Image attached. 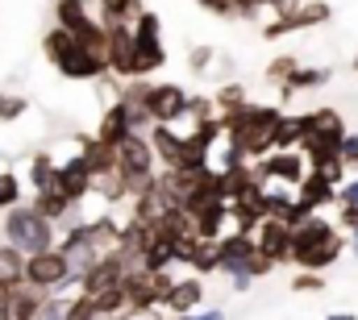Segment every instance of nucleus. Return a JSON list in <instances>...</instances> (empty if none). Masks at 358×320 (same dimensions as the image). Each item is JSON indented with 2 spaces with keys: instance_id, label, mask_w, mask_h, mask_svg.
<instances>
[{
  "instance_id": "4c0bfd02",
  "label": "nucleus",
  "mask_w": 358,
  "mask_h": 320,
  "mask_svg": "<svg viewBox=\"0 0 358 320\" xmlns=\"http://www.w3.org/2000/svg\"><path fill=\"white\" fill-rule=\"evenodd\" d=\"M300 117H283L279 129H275V150H296L300 146Z\"/></svg>"
},
{
  "instance_id": "2f4dec72",
  "label": "nucleus",
  "mask_w": 358,
  "mask_h": 320,
  "mask_svg": "<svg viewBox=\"0 0 358 320\" xmlns=\"http://www.w3.org/2000/svg\"><path fill=\"white\" fill-rule=\"evenodd\" d=\"M187 270L200 275V279H204V275H221V249H217V241H196Z\"/></svg>"
},
{
  "instance_id": "bf43d9fd",
  "label": "nucleus",
  "mask_w": 358,
  "mask_h": 320,
  "mask_svg": "<svg viewBox=\"0 0 358 320\" xmlns=\"http://www.w3.org/2000/svg\"><path fill=\"white\" fill-rule=\"evenodd\" d=\"M350 71H355V75H358V54H355V59H350Z\"/></svg>"
},
{
  "instance_id": "c85d7f7f",
  "label": "nucleus",
  "mask_w": 358,
  "mask_h": 320,
  "mask_svg": "<svg viewBox=\"0 0 358 320\" xmlns=\"http://www.w3.org/2000/svg\"><path fill=\"white\" fill-rule=\"evenodd\" d=\"M76 46H80V42H76L67 29H59V25H50V29L42 34V54H46V63H50V67H59Z\"/></svg>"
},
{
  "instance_id": "5fc2aeb1",
  "label": "nucleus",
  "mask_w": 358,
  "mask_h": 320,
  "mask_svg": "<svg viewBox=\"0 0 358 320\" xmlns=\"http://www.w3.org/2000/svg\"><path fill=\"white\" fill-rule=\"evenodd\" d=\"M250 283H255V279H250L246 270H238V275H229V287H234V291H250Z\"/></svg>"
},
{
  "instance_id": "7c9ffc66",
  "label": "nucleus",
  "mask_w": 358,
  "mask_h": 320,
  "mask_svg": "<svg viewBox=\"0 0 358 320\" xmlns=\"http://www.w3.org/2000/svg\"><path fill=\"white\" fill-rule=\"evenodd\" d=\"M92 196H100L108 208H117V204L129 200V187H125V179L113 170V175H96V179H92Z\"/></svg>"
},
{
  "instance_id": "2eb2a0df",
  "label": "nucleus",
  "mask_w": 358,
  "mask_h": 320,
  "mask_svg": "<svg viewBox=\"0 0 358 320\" xmlns=\"http://www.w3.org/2000/svg\"><path fill=\"white\" fill-rule=\"evenodd\" d=\"M217 249H221V275H238V270H246V262L255 258V249H259V241L250 238V233H225V238L217 241Z\"/></svg>"
},
{
  "instance_id": "dca6fc26",
  "label": "nucleus",
  "mask_w": 358,
  "mask_h": 320,
  "mask_svg": "<svg viewBox=\"0 0 358 320\" xmlns=\"http://www.w3.org/2000/svg\"><path fill=\"white\" fill-rule=\"evenodd\" d=\"M296 200H300L308 212H321V208L338 204V183H329V175H321V170H308L304 183L296 187Z\"/></svg>"
},
{
  "instance_id": "f3484780",
  "label": "nucleus",
  "mask_w": 358,
  "mask_h": 320,
  "mask_svg": "<svg viewBox=\"0 0 358 320\" xmlns=\"http://www.w3.org/2000/svg\"><path fill=\"white\" fill-rule=\"evenodd\" d=\"M150 146H155V159L163 162V170H179V159H183V133L176 125H150Z\"/></svg>"
},
{
  "instance_id": "ea45409f",
  "label": "nucleus",
  "mask_w": 358,
  "mask_h": 320,
  "mask_svg": "<svg viewBox=\"0 0 358 320\" xmlns=\"http://www.w3.org/2000/svg\"><path fill=\"white\" fill-rule=\"evenodd\" d=\"M134 38H163V17L155 8H142L134 17Z\"/></svg>"
},
{
  "instance_id": "aec40b11",
  "label": "nucleus",
  "mask_w": 358,
  "mask_h": 320,
  "mask_svg": "<svg viewBox=\"0 0 358 320\" xmlns=\"http://www.w3.org/2000/svg\"><path fill=\"white\" fill-rule=\"evenodd\" d=\"M167 63L163 38H134V80H150Z\"/></svg>"
},
{
  "instance_id": "c9c22d12",
  "label": "nucleus",
  "mask_w": 358,
  "mask_h": 320,
  "mask_svg": "<svg viewBox=\"0 0 358 320\" xmlns=\"http://www.w3.org/2000/svg\"><path fill=\"white\" fill-rule=\"evenodd\" d=\"M21 179H17V170H0V212H8V208H17L21 204Z\"/></svg>"
},
{
  "instance_id": "a18cd8bd",
  "label": "nucleus",
  "mask_w": 358,
  "mask_h": 320,
  "mask_svg": "<svg viewBox=\"0 0 358 320\" xmlns=\"http://www.w3.org/2000/svg\"><path fill=\"white\" fill-rule=\"evenodd\" d=\"M213 59H217V50H213V46H196V50L187 54V67L200 75V71H208V67H213Z\"/></svg>"
},
{
  "instance_id": "58836bf2",
  "label": "nucleus",
  "mask_w": 358,
  "mask_h": 320,
  "mask_svg": "<svg viewBox=\"0 0 358 320\" xmlns=\"http://www.w3.org/2000/svg\"><path fill=\"white\" fill-rule=\"evenodd\" d=\"M29 112V100L21 96V92H0V121L8 125V121H21Z\"/></svg>"
},
{
  "instance_id": "ddd939ff",
  "label": "nucleus",
  "mask_w": 358,
  "mask_h": 320,
  "mask_svg": "<svg viewBox=\"0 0 358 320\" xmlns=\"http://www.w3.org/2000/svg\"><path fill=\"white\" fill-rule=\"evenodd\" d=\"M129 133H134V125H129V104H125V100H113V104L100 112V121H96V138L117 150Z\"/></svg>"
},
{
  "instance_id": "de8ad7c7",
  "label": "nucleus",
  "mask_w": 358,
  "mask_h": 320,
  "mask_svg": "<svg viewBox=\"0 0 358 320\" xmlns=\"http://www.w3.org/2000/svg\"><path fill=\"white\" fill-rule=\"evenodd\" d=\"M338 208H358V175L338 187Z\"/></svg>"
},
{
  "instance_id": "20e7f679",
  "label": "nucleus",
  "mask_w": 358,
  "mask_h": 320,
  "mask_svg": "<svg viewBox=\"0 0 358 320\" xmlns=\"http://www.w3.org/2000/svg\"><path fill=\"white\" fill-rule=\"evenodd\" d=\"M59 249H63V258H67V266H71V275L84 283V275H88L92 266L104 258V249H100V241L92 233V221H80V225H71L63 241H59Z\"/></svg>"
},
{
  "instance_id": "49530a36",
  "label": "nucleus",
  "mask_w": 358,
  "mask_h": 320,
  "mask_svg": "<svg viewBox=\"0 0 358 320\" xmlns=\"http://www.w3.org/2000/svg\"><path fill=\"white\" fill-rule=\"evenodd\" d=\"M271 270H275V262H271L263 249H255V258L246 262V275H250V279H267Z\"/></svg>"
},
{
  "instance_id": "4468645a",
  "label": "nucleus",
  "mask_w": 358,
  "mask_h": 320,
  "mask_svg": "<svg viewBox=\"0 0 358 320\" xmlns=\"http://www.w3.org/2000/svg\"><path fill=\"white\" fill-rule=\"evenodd\" d=\"M255 241H259V249L267 254L275 266H283V262H292V229L283 225V221H275V217H267L263 225H259V233H255Z\"/></svg>"
},
{
  "instance_id": "13d9d810",
  "label": "nucleus",
  "mask_w": 358,
  "mask_h": 320,
  "mask_svg": "<svg viewBox=\"0 0 358 320\" xmlns=\"http://www.w3.org/2000/svg\"><path fill=\"white\" fill-rule=\"evenodd\" d=\"M350 254L358 258V233H350Z\"/></svg>"
},
{
  "instance_id": "9b49d317",
  "label": "nucleus",
  "mask_w": 358,
  "mask_h": 320,
  "mask_svg": "<svg viewBox=\"0 0 358 320\" xmlns=\"http://www.w3.org/2000/svg\"><path fill=\"white\" fill-rule=\"evenodd\" d=\"M200 304H204V279H200V275H183V279H176L171 296L163 300V312H171V317H192Z\"/></svg>"
},
{
  "instance_id": "473e14b6",
  "label": "nucleus",
  "mask_w": 358,
  "mask_h": 320,
  "mask_svg": "<svg viewBox=\"0 0 358 320\" xmlns=\"http://www.w3.org/2000/svg\"><path fill=\"white\" fill-rule=\"evenodd\" d=\"M96 8H100V25H113V21H129L134 25V17L146 4L142 0H96Z\"/></svg>"
},
{
  "instance_id": "f257e3e1",
  "label": "nucleus",
  "mask_w": 358,
  "mask_h": 320,
  "mask_svg": "<svg viewBox=\"0 0 358 320\" xmlns=\"http://www.w3.org/2000/svg\"><path fill=\"white\" fill-rule=\"evenodd\" d=\"M217 117H221L225 142L246 162H263L275 150V129L283 121L279 104H242V108H229V112H217Z\"/></svg>"
},
{
  "instance_id": "6e6d98bb",
  "label": "nucleus",
  "mask_w": 358,
  "mask_h": 320,
  "mask_svg": "<svg viewBox=\"0 0 358 320\" xmlns=\"http://www.w3.org/2000/svg\"><path fill=\"white\" fill-rule=\"evenodd\" d=\"M196 320H225V312H221V308H208V312H200Z\"/></svg>"
},
{
  "instance_id": "c03bdc74",
  "label": "nucleus",
  "mask_w": 358,
  "mask_h": 320,
  "mask_svg": "<svg viewBox=\"0 0 358 320\" xmlns=\"http://www.w3.org/2000/svg\"><path fill=\"white\" fill-rule=\"evenodd\" d=\"M67 304H71V296L50 291V296L42 300V308H38V320H67Z\"/></svg>"
},
{
  "instance_id": "a878e982",
  "label": "nucleus",
  "mask_w": 358,
  "mask_h": 320,
  "mask_svg": "<svg viewBox=\"0 0 358 320\" xmlns=\"http://www.w3.org/2000/svg\"><path fill=\"white\" fill-rule=\"evenodd\" d=\"M155 229H159V238L176 241V245H179V241H192V238H196V221H192L183 208H167V212L159 217V225H155Z\"/></svg>"
},
{
  "instance_id": "a211bd4d",
  "label": "nucleus",
  "mask_w": 358,
  "mask_h": 320,
  "mask_svg": "<svg viewBox=\"0 0 358 320\" xmlns=\"http://www.w3.org/2000/svg\"><path fill=\"white\" fill-rule=\"evenodd\" d=\"M42 291H34V287H13V291H4V300H0V312L4 320H38V308H42Z\"/></svg>"
},
{
  "instance_id": "09e8293b",
  "label": "nucleus",
  "mask_w": 358,
  "mask_h": 320,
  "mask_svg": "<svg viewBox=\"0 0 358 320\" xmlns=\"http://www.w3.org/2000/svg\"><path fill=\"white\" fill-rule=\"evenodd\" d=\"M267 8V0H234V17H259Z\"/></svg>"
},
{
  "instance_id": "bb28decb",
  "label": "nucleus",
  "mask_w": 358,
  "mask_h": 320,
  "mask_svg": "<svg viewBox=\"0 0 358 320\" xmlns=\"http://www.w3.org/2000/svg\"><path fill=\"white\" fill-rule=\"evenodd\" d=\"M0 287L13 291V287H25V254L13 249L8 241L0 245Z\"/></svg>"
},
{
  "instance_id": "680f3d73",
  "label": "nucleus",
  "mask_w": 358,
  "mask_h": 320,
  "mask_svg": "<svg viewBox=\"0 0 358 320\" xmlns=\"http://www.w3.org/2000/svg\"><path fill=\"white\" fill-rule=\"evenodd\" d=\"M80 4H88V0H80Z\"/></svg>"
},
{
  "instance_id": "423d86ee",
  "label": "nucleus",
  "mask_w": 358,
  "mask_h": 320,
  "mask_svg": "<svg viewBox=\"0 0 358 320\" xmlns=\"http://www.w3.org/2000/svg\"><path fill=\"white\" fill-rule=\"evenodd\" d=\"M329 17H334V8H329L325 0H304L296 13L267 21V25H263V38H267V42H279V38H287V34H300V29H317V25H325Z\"/></svg>"
},
{
  "instance_id": "37998d69",
  "label": "nucleus",
  "mask_w": 358,
  "mask_h": 320,
  "mask_svg": "<svg viewBox=\"0 0 358 320\" xmlns=\"http://www.w3.org/2000/svg\"><path fill=\"white\" fill-rule=\"evenodd\" d=\"M217 117V104H213V96H187V121L192 125H200V121H213Z\"/></svg>"
},
{
  "instance_id": "412c9836",
  "label": "nucleus",
  "mask_w": 358,
  "mask_h": 320,
  "mask_svg": "<svg viewBox=\"0 0 358 320\" xmlns=\"http://www.w3.org/2000/svg\"><path fill=\"white\" fill-rule=\"evenodd\" d=\"M342 233L334 221H325V217H308L300 229H292V254H300V249H313V245H325V241H334Z\"/></svg>"
},
{
  "instance_id": "f8f14e48",
  "label": "nucleus",
  "mask_w": 358,
  "mask_h": 320,
  "mask_svg": "<svg viewBox=\"0 0 358 320\" xmlns=\"http://www.w3.org/2000/svg\"><path fill=\"white\" fill-rule=\"evenodd\" d=\"M55 71H59L63 80H76V83H88V80H104V75H113V71H108V63H104V59H96V54H92V50H84V46H76V50H71V54H67Z\"/></svg>"
},
{
  "instance_id": "9d476101",
  "label": "nucleus",
  "mask_w": 358,
  "mask_h": 320,
  "mask_svg": "<svg viewBox=\"0 0 358 320\" xmlns=\"http://www.w3.org/2000/svg\"><path fill=\"white\" fill-rule=\"evenodd\" d=\"M300 133L304 138H321V142H334L342 146L346 142V117L338 108H313V112H300Z\"/></svg>"
},
{
  "instance_id": "4be33fe9",
  "label": "nucleus",
  "mask_w": 358,
  "mask_h": 320,
  "mask_svg": "<svg viewBox=\"0 0 358 320\" xmlns=\"http://www.w3.org/2000/svg\"><path fill=\"white\" fill-rule=\"evenodd\" d=\"M259 200H263V191H259V196H246V200H234V204H229V225H234V233H250V238L259 233V225L267 221Z\"/></svg>"
},
{
  "instance_id": "393cba45",
  "label": "nucleus",
  "mask_w": 358,
  "mask_h": 320,
  "mask_svg": "<svg viewBox=\"0 0 358 320\" xmlns=\"http://www.w3.org/2000/svg\"><path fill=\"white\" fill-rule=\"evenodd\" d=\"M80 154H84V162L92 166V179H96V175H113V170H117V150H113V146H104L96 133H92V138H80Z\"/></svg>"
},
{
  "instance_id": "864d4df0",
  "label": "nucleus",
  "mask_w": 358,
  "mask_h": 320,
  "mask_svg": "<svg viewBox=\"0 0 358 320\" xmlns=\"http://www.w3.org/2000/svg\"><path fill=\"white\" fill-rule=\"evenodd\" d=\"M304 0H267V8L275 13V17H287V13H296Z\"/></svg>"
},
{
  "instance_id": "a19ab883",
  "label": "nucleus",
  "mask_w": 358,
  "mask_h": 320,
  "mask_svg": "<svg viewBox=\"0 0 358 320\" xmlns=\"http://www.w3.org/2000/svg\"><path fill=\"white\" fill-rule=\"evenodd\" d=\"M67 320H100V312H96V296L76 291L71 304H67Z\"/></svg>"
},
{
  "instance_id": "e433bc0d",
  "label": "nucleus",
  "mask_w": 358,
  "mask_h": 320,
  "mask_svg": "<svg viewBox=\"0 0 358 320\" xmlns=\"http://www.w3.org/2000/svg\"><path fill=\"white\" fill-rule=\"evenodd\" d=\"M296 71H300V59H296V54H279V59L267 63V83H279V87H283Z\"/></svg>"
},
{
  "instance_id": "f03ea898",
  "label": "nucleus",
  "mask_w": 358,
  "mask_h": 320,
  "mask_svg": "<svg viewBox=\"0 0 358 320\" xmlns=\"http://www.w3.org/2000/svg\"><path fill=\"white\" fill-rule=\"evenodd\" d=\"M0 229H4V241H8L13 249H21L25 258L59 245V229H55L34 204H17V208H8L4 221H0Z\"/></svg>"
},
{
  "instance_id": "cd10ccee",
  "label": "nucleus",
  "mask_w": 358,
  "mask_h": 320,
  "mask_svg": "<svg viewBox=\"0 0 358 320\" xmlns=\"http://www.w3.org/2000/svg\"><path fill=\"white\" fill-rule=\"evenodd\" d=\"M55 175H59V159L50 154V150H38L34 159H29V191L38 196V191H50L55 187Z\"/></svg>"
},
{
  "instance_id": "4d7b16f0",
  "label": "nucleus",
  "mask_w": 358,
  "mask_h": 320,
  "mask_svg": "<svg viewBox=\"0 0 358 320\" xmlns=\"http://www.w3.org/2000/svg\"><path fill=\"white\" fill-rule=\"evenodd\" d=\"M325 320H358V317H355V312H329Z\"/></svg>"
},
{
  "instance_id": "f704fd0d",
  "label": "nucleus",
  "mask_w": 358,
  "mask_h": 320,
  "mask_svg": "<svg viewBox=\"0 0 358 320\" xmlns=\"http://www.w3.org/2000/svg\"><path fill=\"white\" fill-rule=\"evenodd\" d=\"M213 104H217V112H229V108L250 104V100H246V83H221L217 96H213Z\"/></svg>"
},
{
  "instance_id": "052dcab7",
  "label": "nucleus",
  "mask_w": 358,
  "mask_h": 320,
  "mask_svg": "<svg viewBox=\"0 0 358 320\" xmlns=\"http://www.w3.org/2000/svg\"><path fill=\"white\" fill-rule=\"evenodd\" d=\"M0 300H4V287H0Z\"/></svg>"
},
{
  "instance_id": "3c124183",
  "label": "nucleus",
  "mask_w": 358,
  "mask_h": 320,
  "mask_svg": "<svg viewBox=\"0 0 358 320\" xmlns=\"http://www.w3.org/2000/svg\"><path fill=\"white\" fill-rule=\"evenodd\" d=\"M338 229L342 233H358V208H338Z\"/></svg>"
},
{
  "instance_id": "c756f323",
  "label": "nucleus",
  "mask_w": 358,
  "mask_h": 320,
  "mask_svg": "<svg viewBox=\"0 0 358 320\" xmlns=\"http://www.w3.org/2000/svg\"><path fill=\"white\" fill-rule=\"evenodd\" d=\"M259 204H263V217H275V221H283V217L292 212V204H296V191H287L283 183H267Z\"/></svg>"
},
{
  "instance_id": "1a4fd4ad",
  "label": "nucleus",
  "mask_w": 358,
  "mask_h": 320,
  "mask_svg": "<svg viewBox=\"0 0 358 320\" xmlns=\"http://www.w3.org/2000/svg\"><path fill=\"white\" fill-rule=\"evenodd\" d=\"M108 29V71L117 80H134V25L129 21H113Z\"/></svg>"
},
{
  "instance_id": "5701e85b",
  "label": "nucleus",
  "mask_w": 358,
  "mask_h": 320,
  "mask_svg": "<svg viewBox=\"0 0 358 320\" xmlns=\"http://www.w3.org/2000/svg\"><path fill=\"white\" fill-rule=\"evenodd\" d=\"M92 21H100V17H92L88 4H80V0H55V25L67 29L71 38H80Z\"/></svg>"
},
{
  "instance_id": "6e6552de",
  "label": "nucleus",
  "mask_w": 358,
  "mask_h": 320,
  "mask_svg": "<svg viewBox=\"0 0 358 320\" xmlns=\"http://www.w3.org/2000/svg\"><path fill=\"white\" fill-rule=\"evenodd\" d=\"M55 191L71 204H84L92 196V166L84 162V154H71V159L59 162V175H55Z\"/></svg>"
},
{
  "instance_id": "39448f33",
  "label": "nucleus",
  "mask_w": 358,
  "mask_h": 320,
  "mask_svg": "<svg viewBox=\"0 0 358 320\" xmlns=\"http://www.w3.org/2000/svg\"><path fill=\"white\" fill-rule=\"evenodd\" d=\"M142 108L155 125H179V121H187V92L179 83H150Z\"/></svg>"
},
{
  "instance_id": "0eeeda50",
  "label": "nucleus",
  "mask_w": 358,
  "mask_h": 320,
  "mask_svg": "<svg viewBox=\"0 0 358 320\" xmlns=\"http://www.w3.org/2000/svg\"><path fill=\"white\" fill-rule=\"evenodd\" d=\"M259 179L263 183H283V187H300L304 175H308V162L300 150H271L263 162H255Z\"/></svg>"
},
{
  "instance_id": "603ef678",
  "label": "nucleus",
  "mask_w": 358,
  "mask_h": 320,
  "mask_svg": "<svg viewBox=\"0 0 358 320\" xmlns=\"http://www.w3.org/2000/svg\"><path fill=\"white\" fill-rule=\"evenodd\" d=\"M200 8H208L213 17H234V0H196Z\"/></svg>"
},
{
  "instance_id": "72a5a7b5",
  "label": "nucleus",
  "mask_w": 358,
  "mask_h": 320,
  "mask_svg": "<svg viewBox=\"0 0 358 320\" xmlns=\"http://www.w3.org/2000/svg\"><path fill=\"white\" fill-rule=\"evenodd\" d=\"M96 312H100V320L104 317H113V320H121L125 312H129V300H125V287L117 283V287H104L100 296H96Z\"/></svg>"
},
{
  "instance_id": "6ab92c4d",
  "label": "nucleus",
  "mask_w": 358,
  "mask_h": 320,
  "mask_svg": "<svg viewBox=\"0 0 358 320\" xmlns=\"http://www.w3.org/2000/svg\"><path fill=\"white\" fill-rule=\"evenodd\" d=\"M192 221H196V238L200 241H221L229 233V200H217V204L200 208Z\"/></svg>"
},
{
  "instance_id": "8fccbe9b",
  "label": "nucleus",
  "mask_w": 358,
  "mask_h": 320,
  "mask_svg": "<svg viewBox=\"0 0 358 320\" xmlns=\"http://www.w3.org/2000/svg\"><path fill=\"white\" fill-rule=\"evenodd\" d=\"M342 159L350 170H358V133H346V142H342Z\"/></svg>"
},
{
  "instance_id": "b1692460",
  "label": "nucleus",
  "mask_w": 358,
  "mask_h": 320,
  "mask_svg": "<svg viewBox=\"0 0 358 320\" xmlns=\"http://www.w3.org/2000/svg\"><path fill=\"white\" fill-rule=\"evenodd\" d=\"M329 80H334V71H329V67H300L292 80L279 87V108H283V104H287L296 92H313V87H325Z\"/></svg>"
},
{
  "instance_id": "79ce46f5",
  "label": "nucleus",
  "mask_w": 358,
  "mask_h": 320,
  "mask_svg": "<svg viewBox=\"0 0 358 320\" xmlns=\"http://www.w3.org/2000/svg\"><path fill=\"white\" fill-rule=\"evenodd\" d=\"M292 291H296V296H317V291H325V275H321V270H296Z\"/></svg>"
},
{
  "instance_id": "7ed1b4c3",
  "label": "nucleus",
  "mask_w": 358,
  "mask_h": 320,
  "mask_svg": "<svg viewBox=\"0 0 358 320\" xmlns=\"http://www.w3.org/2000/svg\"><path fill=\"white\" fill-rule=\"evenodd\" d=\"M67 279H71V266H67V258H63V249H59V245L25 258V287H34V291L50 296V291H63V287H67Z\"/></svg>"
}]
</instances>
